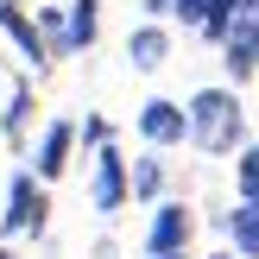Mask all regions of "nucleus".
I'll use <instances>...</instances> for the list:
<instances>
[{
    "mask_svg": "<svg viewBox=\"0 0 259 259\" xmlns=\"http://www.w3.org/2000/svg\"><path fill=\"white\" fill-rule=\"evenodd\" d=\"M184 133L196 139L202 152H234V139H240V101H234V89H202V95L190 101V114H184Z\"/></svg>",
    "mask_w": 259,
    "mask_h": 259,
    "instance_id": "1",
    "label": "nucleus"
},
{
    "mask_svg": "<svg viewBox=\"0 0 259 259\" xmlns=\"http://www.w3.org/2000/svg\"><path fill=\"white\" fill-rule=\"evenodd\" d=\"M45 215H51V202H45V190L32 184V177H13V196H7V215H0V228L7 234H38L45 228Z\"/></svg>",
    "mask_w": 259,
    "mask_h": 259,
    "instance_id": "2",
    "label": "nucleus"
},
{
    "mask_svg": "<svg viewBox=\"0 0 259 259\" xmlns=\"http://www.w3.org/2000/svg\"><path fill=\"white\" fill-rule=\"evenodd\" d=\"M190 228H196V222H190L184 202H164V209L152 215V228H146V247H152V253H177V247L190 240Z\"/></svg>",
    "mask_w": 259,
    "mask_h": 259,
    "instance_id": "3",
    "label": "nucleus"
},
{
    "mask_svg": "<svg viewBox=\"0 0 259 259\" xmlns=\"http://www.w3.org/2000/svg\"><path fill=\"white\" fill-rule=\"evenodd\" d=\"M139 133H146L152 146H177V139H184V108H177V101H146V108H139Z\"/></svg>",
    "mask_w": 259,
    "mask_h": 259,
    "instance_id": "4",
    "label": "nucleus"
},
{
    "mask_svg": "<svg viewBox=\"0 0 259 259\" xmlns=\"http://www.w3.org/2000/svg\"><path fill=\"white\" fill-rule=\"evenodd\" d=\"M126 202V158L120 152H101L95 158V209L108 215V209H120Z\"/></svg>",
    "mask_w": 259,
    "mask_h": 259,
    "instance_id": "5",
    "label": "nucleus"
},
{
    "mask_svg": "<svg viewBox=\"0 0 259 259\" xmlns=\"http://www.w3.org/2000/svg\"><path fill=\"white\" fill-rule=\"evenodd\" d=\"M171 13H184V19L196 25L202 38H215V45H222V32H228V0H171Z\"/></svg>",
    "mask_w": 259,
    "mask_h": 259,
    "instance_id": "6",
    "label": "nucleus"
},
{
    "mask_svg": "<svg viewBox=\"0 0 259 259\" xmlns=\"http://www.w3.org/2000/svg\"><path fill=\"white\" fill-rule=\"evenodd\" d=\"M0 25H7V32H13V45H19L25 57H32V70H45V38H38V25L25 19V13L13 7V0H0Z\"/></svg>",
    "mask_w": 259,
    "mask_h": 259,
    "instance_id": "7",
    "label": "nucleus"
},
{
    "mask_svg": "<svg viewBox=\"0 0 259 259\" xmlns=\"http://www.w3.org/2000/svg\"><path fill=\"white\" fill-rule=\"evenodd\" d=\"M95 0H76V7H63V51H89L95 45Z\"/></svg>",
    "mask_w": 259,
    "mask_h": 259,
    "instance_id": "8",
    "label": "nucleus"
},
{
    "mask_svg": "<svg viewBox=\"0 0 259 259\" xmlns=\"http://www.w3.org/2000/svg\"><path fill=\"white\" fill-rule=\"evenodd\" d=\"M228 234H234V253H247V259H259V196H247L234 215H228Z\"/></svg>",
    "mask_w": 259,
    "mask_h": 259,
    "instance_id": "9",
    "label": "nucleus"
},
{
    "mask_svg": "<svg viewBox=\"0 0 259 259\" xmlns=\"http://www.w3.org/2000/svg\"><path fill=\"white\" fill-rule=\"evenodd\" d=\"M70 139H76V126H70V120H51L45 146H38V177H63V158H70Z\"/></svg>",
    "mask_w": 259,
    "mask_h": 259,
    "instance_id": "10",
    "label": "nucleus"
},
{
    "mask_svg": "<svg viewBox=\"0 0 259 259\" xmlns=\"http://www.w3.org/2000/svg\"><path fill=\"white\" fill-rule=\"evenodd\" d=\"M164 51H171V38H164L158 25H139V32L126 38V57H133V70H158Z\"/></svg>",
    "mask_w": 259,
    "mask_h": 259,
    "instance_id": "11",
    "label": "nucleus"
},
{
    "mask_svg": "<svg viewBox=\"0 0 259 259\" xmlns=\"http://www.w3.org/2000/svg\"><path fill=\"white\" fill-rule=\"evenodd\" d=\"M158 190H164V164L158 158H139L133 164V196H158Z\"/></svg>",
    "mask_w": 259,
    "mask_h": 259,
    "instance_id": "12",
    "label": "nucleus"
},
{
    "mask_svg": "<svg viewBox=\"0 0 259 259\" xmlns=\"http://www.w3.org/2000/svg\"><path fill=\"white\" fill-rule=\"evenodd\" d=\"M240 196H259V146L240 158Z\"/></svg>",
    "mask_w": 259,
    "mask_h": 259,
    "instance_id": "13",
    "label": "nucleus"
},
{
    "mask_svg": "<svg viewBox=\"0 0 259 259\" xmlns=\"http://www.w3.org/2000/svg\"><path fill=\"white\" fill-rule=\"evenodd\" d=\"M146 7H152V13H171V0H146Z\"/></svg>",
    "mask_w": 259,
    "mask_h": 259,
    "instance_id": "14",
    "label": "nucleus"
},
{
    "mask_svg": "<svg viewBox=\"0 0 259 259\" xmlns=\"http://www.w3.org/2000/svg\"><path fill=\"white\" fill-rule=\"evenodd\" d=\"M152 259H184V247H177V253H152Z\"/></svg>",
    "mask_w": 259,
    "mask_h": 259,
    "instance_id": "15",
    "label": "nucleus"
},
{
    "mask_svg": "<svg viewBox=\"0 0 259 259\" xmlns=\"http://www.w3.org/2000/svg\"><path fill=\"white\" fill-rule=\"evenodd\" d=\"M209 259H234V253H209Z\"/></svg>",
    "mask_w": 259,
    "mask_h": 259,
    "instance_id": "16",
    "label": "nucleus"
},
{
    "mask_svg": "<svg viewBox=\"0 0 259 259\" xmlns=\"http://www.w3.org/2000/svg\"><path fill=\"white\" fill-rule=\"evenodd\" d=\"M0 259H13V253H7V247H0Z\"/></svg>",
    "mask_w": 259,
    "mask_h": 259,
    "instance_id": "17",
    "label": "nucleus"
}]
</instances>
